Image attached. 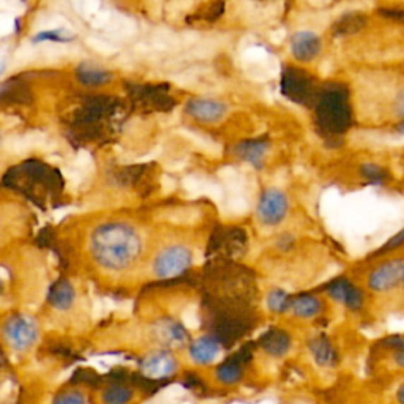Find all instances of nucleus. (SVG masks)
<instances>
[{"instance_id":"nucleus-1","label":"nucleus","mask_w":404,"mask_h":404,"mask_svg":"<svg viewBox=\"0 0 404 404\" xmlns=\"http://www.w3.org/2000/svg\"><path fill=\"white\" fill-rule=\"evenodd\" d=\"M141 237L136 229L126 223L98 226L90 237V251L101 267L119 272L134 264L141 253Z\"/></svg>"},{"instance_id":"nucleus-2","label":"nucleus","mask_w":404,"mask_h":404,"mask_svg":"<svg viewBox=\"0 0 404 404\" xmlns=\"http://www.w3.org/2000/svg\"><path fill=\"white\" fill-rule=\"evenodd\" d=\"M313 111L314 125L324 139H341L354 125L351 92L340 81H330L319 85Z\"/></svg>"},{"instance_id":"nucleus-3","label":"nucleus","mask_w":404,"mask_h":404,"mask_svg":"<svg viewBox=\"0 0 404 404\" xmlns=\"http://www.w3.org/2000/svg\"><path fill=\"white\" fill-rule=\"evenodd\" d=\"M4 185L11 190L21 191L37 204H43L62 193L64 179L56 167L43 161L29 160L11 167L4 176Z\"/></svg>"},{"instance_id":"nucleus-4","label":"nucleus","mask_w":404,"mask_h":404,"mask_svg":"<svg viewBox=\"0 0 404 404\" xmlns=\"http://www.w3.org/2000/svg\"><path fill=\"white\" fill-rule=\"evenodd\" d=\"M120 103L112 97L93 95L85 98L78 109L73 112L70 130L71 139L81 143L103 139L106 134V122L116 117Z\"/></svg>"},{"instance_id":"nucleus-5","label":"nucleus","mask_w":404,"mask_h":404,"mask_svg":"<svg viewBox=\"0 0 404 404\" xmlns=\"http://www.w3.org/2000/svg\"><path fill=\"white\" fill-rule=\"evenodd\" d=\"M280 89L283 97H286L289 101H292V103L305 107H313L319 85L316 78L305 69H300V66H286L281 73Z\"/></svg>"},{"instance_id":"nucleus-6","label":"nucleus","mask_w":404,"mask_h":404,"mask_svg":"<svg viewBox=\"0 0 404 404\" xmlns=\"http://www.w3.org/2000/svg\"><path fill=\"white\" fill-rule=\"evenodd\" d=\"M126 92L131 103L143 111H171L176 106V100L170 95L167 85L153 84H128Z\"/></svg>"},{"instance_id":"nucleus-7","label":"nucleus","mask_w":404,"mask_h":404,"mask_svg":"<svg viewBox=\"0 0 404 404\" xmlns=\"http://www.w3.org/2000/svg\"><path fill=\"white\" fill-rule=\"evenodd\" d=\"M193 262V254L188 248L182 245H172L165 248L153 262V272L160 280L172 281L179 280Z\"/></svg>"},{"instance_id":"nucleus-8","label":"nucleus","mask_w":404,"mask_h":404,"mask_svg":"<svg viewBox=\"0 0 404 404\" xmlns=\"http://www.w3.org/2000/svg\"><path fill=\"white\" fill-rule=\"evenodd\" d=\"M289 212L287 194L280 188H267L258 202V218L266 226H278Z\"/></svg>"},{"instance_id":"nucleus-9","label":"nucleus","mask_w":404,"mask_h":404,"mask_svg":"<svg viewBox=\"0 0 404 404\" xmlns=\"http://www.w3.org/2000/svg\"><path fill=\"white\" fill-rule=\"evenodd\" d=\"M326 294L330 299L341 303L349 311H360L365 305V294L362 289L346 277H338L326 285Z\"/></svg>"},{"instance_id":"nucleus-10","label":"nucleus","mask_w":404,"mask_h":404,"mask_svg":"<svg viewBox=\"0 0 404 404\" xmlns=\"http://www.w3.org/2000/svg\"><path fill=\"white\" fill-rule=\"evenodd\" d=\"M404 259L395 258L384 261L368 275V287L373 292H388L401 283Z\"/></svg>"},{"instance_id":"nucleus-11","label":"nucleus","mask_w":404,"mask_h":404,"mask_svg":"<svg viewBox=\"0 0 404 404\" xmlns=\"http://www.w3.org/2000/svg\"><path fill=\"white\" fill-rule=\"evenodd\" d=\"M246 234L239 227L217 229L208 240V253L223 251L227 258H234L245 251L246 248Z\"/></svg>"},{"instance_id":"nucleus-12","label":"nucleus","mask_w":404,"mask_h":404,"mask_svg":"<svg viewBox=\"0 0 404 404\" xmlns=\"http://www.w3.org/2000/svg\"><path fill=\"white\" fill-rule=\"evenodd\" d=\"M5 336L10 341V345L15 349H27L35 343L38 336V330L35 322L27 316H11V318L5 322Z\"/></svg>"},{"instance_id":"nucleus-13","label":"nucleus","mask_w":404,"mask_h":404,"mask_svg":"<svg viewBox=\"0 0 404 404\" xmlns=\"http://www.w3.org/2000/svg\"><path fill=\"white\" fill-rule=\"evenodd\" d=\"M322 52V38L311 30L295 32L291 37V54L300 64L313 62Z\"/></svg>"},{"instance_id":"nucleus-14","label":"nucleus","mask_w":404,"mask_h":404,"mask_svg":"<svg viewBox=\"0 0 404 404\" xmlns=\"http://www.w3.org/2000/svg\"><path fill=\"white\" fill-rule=\"evenodd\" d=\"M186 112L190 114L193 119L201 120L206 124H213L223 119L227 112V106L221 103L218 100H208V98H196L188 101Z\"/></svg>"},{"instance_id":"nucleus-15","label":"nucleus","mask_w":404,"mask_h":404,"mask_svg":"<svg viewBox=\"0 0 404 404\" xmlns=\"http://www.w3.org/2000/svg\"><path fill=\"white\" fill-rule=\"evenodd\" d=\"M268 149H271V141H268V138L262 136L242 141V143L235 147V153H237L240 160L246 161V163H250L251 166L262 167Z\"/></svg>"},{"instance_id":"nucleus-16","label":"nucleus","mask_w":404,"mask_h":404,"mask_svg":"<svg viewBox=\"0 0 404 404\" xmlns=\"http://www.w3.org/2000/svg\"><path fill=\"white\" fill-rule=\"evenodd\" d=\"M259 346L272 357H283L289 352L292 346V338L286 330L273 327L261 336Z\"/></svg>"},{"instance_id":"nucleus-17","label":"nucleus","mask_w":404,"mask_h":404,"mask_svg":"<svg viewBox=\"0 0 404 404\" xmlns=\"http://www.w3.org/2000/svg\"><path fill=\"white\" fill-rule=\"evenodd\" d=\"M314 362L322 368H333L338 363V351L326 335H318L308 343Z\"/></svg>"},{"instance_id":"nucleus-18","label":"nucleus","mask_w":404,"mask_h":404,"mask_svg":"<svg viewBox=\"0 0 404 404\" xmlns=\"http://www.w3.org/2000/svg\"><path fill=\"white\" fill-rule=\"evenodd\" d=\"M32 101V93L21 79L11 78L0 84V105H27Z\"/></svg>"},{"instance_id":"nucleus-19","label":"nucleus","mask_w":404,"mask_h":404,"mask_svg":"<svg viewBox=\"0 0 404 404\" xmlns=\"http://www.w3.org/2000/svg\"><path fill=\"white\" fill-rule=\"evenodd\" d=\"M291 311L300 319H313L324 311V303L318 295L299 294L297 297H292Z\"/></svg>"},{"instance_id":"nucleus-20","label":"nucleus","mask_w":404,"mask_h":404,"mask_svg":"<svg viewBox=\"0 0 404 404\" xmlns=\"http://www.w3.org/2000/svg\"><path fill=\"white\" fill-rule=\"evenodd\" d=\"M75 297L76 292L71 283L69 280H59L49 289L48 302L56 309H62L64 311V309H69L73 305Z\"/></svg>"},{"instance_id":"nucleus-21","label":"nucleus","mask_w":404,"mask_h":404,"mask_svg":"<svg viewBox=\"0 0 404 404\" xmlns=\"http://www.w3.org/2000/svg\"><path fill=\"white\" fill-rule=\"evenodd\" d=\"M76 76L84 85H90V87L103 85L106 83H109V81L112 79V75L109 71L100 69V66L90 65V64H81L76 70Z\"/></svg>"},{"instance_id":"nucleus-22","label":"nucleus","mask_w":404,"mask_h":404,"mask_svg":"<svg viewBox=\"0 0 404 404\" xmlns=\"http://www.w3.org/2000/svg\"><path fill=\"white\" fill-rule=\"evenodd\" d=\"M152 171V165H134L122 167L117 172V180L120 185L124 186H138L143 184L144 180H149Z\"/></svg>"},{"instance_id":"nucleus-23","label":"nucleus","mask_w":404,"mask_h":404,"mask_svg":"<svg viewBox=\"0 0 404 404\" xmlns=\"http://www.w3.org/2000/svg\"><path fill=\"white\" fill-rule=\"evenodd\" d=\"M220 352V343L213 336H204L193 343L191 357L198 363H210Z\"/></svg>"},{"instance_id":"nucleus-24","label":"nucleus","mask_w":404,"mask_h":404,"mask_svg":"<svg viewBox=\"0 0 404 404\" xmlns=\"http://www.w3.org/2000/svg\"><path fill=\"white\" fill-rule=\"evenodd\" d=\"M365 25H367V18L360 15V13H346V15H343L338 21L335 23L333 35L335 37L354 35V33L360 32Z\"/></svg>"},{"instance_id":"nucleus-25","label":"nucleus","mask_w":404,"mask_h":404,"mask_svg":"<svg viewBox=\"0 0 404 404\" xmlns=\"http://www.w3.org/2000/svg\"><path fill=\"white\" fill-rule=\"evenodd\" d=\"M359 174L368 185H373V186H384L390 177L386 167L378 163H373V161L362 163L359 167Z\"/></svg>"},{"instance_id":"nucleus-26","label":"nucleus","mask_w":404,"mask_h":404,"mask_svg":"<svg viewBox=\"0 0 404 404\" xmlns=\"http://www.w3.org/2000/svg\"><path fill=\"white\" fill-rule=\"evenodd\" d=\"M242 373H244V363H242L235 355H232L231 359H227L225 363H221L220 368L217 369L218 379L225 384L237 382L242 378Z\"/></svg>"},{"instance_id":"nucleus-27","label":"nucleus","mask_w":404,"mask_h":404,"mask_svg":"<svg viewBox=\"0 0 404 404\" xmlns=\"http://www.w3.org/2000/svg\"><path fill=\"white\" fill-rule=\"evenodd\" d=\"M291 303L292 297L286 291H283V289H272L267 295V307L272 313H286L287 309H291Z\"/></svg>"},{"instance_id":"nucleus-28","label":"nucleus","mask_w":404,"mask_h":404,"mask_svg":"<svg viewBox=\"0 0 404 404\" xmlns=\"http://www.w3.org/2000/svg\"><path fill=\"white\" fill-rule=\"evenodd\" d=\"M144 368L152 373H167L176 368V362L167 354H155L144 362Z\"/></svg>"},{"instance_id":"nucleus-29","label":"nucleus","mask_w":404,"mask_h":404,"mask_svg":"<svg viewBox=\"0 0 404 404\" xmlns=\"http://www.w3.org/2000/svg\"><path fill=\"white\" fill-rule=\"evenodd\" d=\"M161 330H163L165 338L170 343H182V341L186 340L185 328L179 326L177 322H172V321L166 322V324L161 327Z\"/></svg>"},{"instance_id":"nucleus-30","label":"nucleus","mask_w":404,"mask_h":404,"mask_svg":"<svg viewBox=\"0 0 404 404\" xmlns=\"http://www.w3.org/2000/svg\"><path fill=\"white\" fill-rule=\"evenodd\" d=\"M225 11V4H212L208 5L204 11H199L198 15H194V19H202V21H215L218 19Z\"/></svg>"},{"instance_id":"nucleus-31","label":"nucleus","mask_w":404,"mask_h":404,"mask_svg":"<svg viewBox=\"0 0 404 404\" xmlns=\"http://www.w3.org/2000/svg\"><path fill=\"white\" fill-rule=\"evenodd\" d=\"M403 245H404V227L401 229V231L396 232L393 237H390L386 244H384V246L378 251V254L390 253V251H393V250H396V248H400Z\"/></svg>"},{"instance_id":"nucleus-32","label":"nucleus","mask_w":404,"mask_h":404,"mask_svg":"<svg viewBox=\"0 0 404 404\" xmlns=\"http://www.w3.org/2000/svg\"><path fill=\"white\" fill-rule=\"evenodd\" d=\"M294 244H295V240H294V237H292L291 234H283V235H280V237H278L277 246L283 251H289L294 246Z\"/></svg>"},{"instance_id":"nucleus-33","label":"nucleus","mask_w":404,"mask_h":404,"mask_svg":"<svg viewBox=\"0 0 404 404\" xmlns=\"http://www.w3.org/2000/svg\"><path fill=\"white\" fill-rule=\"evenodd\" d=\"M379 13L382 16L390 18V19H400V21H404V8H381Z\"/></svg>"},{"instance_id":"nucleus-34","label":"nucleus","mask_w":404,"mask_h":404,"mask_svg":"<svg viewBox=\"0 0 404 404\" xmlns=\"http://www.w3.org/2000/svg\"><path fill=\"white\" fill-rule=\"evenodd\" d=\"M393 109H395L396 117H400L404 120V87L398 92V95H396V98H395Z\"/></svg>"},{"instance_id":"nucleus-35","label":"nucleus","mask_w":404,"mask_h":404,"mask_svg":"<svg viewBox=\"0 0 404 404\" xmlns=\"http://www.w3.org/2000/svg\"><path fill=\"white\" fill-rule=\"evenodd\" d=\"M42 40H57V42H66L69 37H62L60 35V32H46V33H42V35H38L35 38V42H42Z\"/></svg>"},{"instance_id":"nucleus-36","label":"nucleus","mask_w":404,"mask_h":404,"mask_svg":"<svg viewBox=\"0 0 404 404\" xmlns=\"http://www.w3.org/2000/svg\"><path fill=\"white\" fill-rule=\"evenodd\" d=\"M393 360L400 368H404V349H398V351H395Z\"/></svg>"},{"instance_id":"nucleus-37","label":"nucleus","mask_w":404,"mask_h":404,"mask_svg":"<svg viewBox=\"0 0 404 404\" xmlns=\"http://www.w3.org/2000/svg\"><path fill=\"white\" fill-rule=\"evenodd\" d=\"M396 400H398L400 404H404V384L398 388V392H396Z\"/></svg>"},{"instance_id":"nucleus-38","label":"nucleus","mask_w":404,"mask_h":404,"mask_svg":"<svg viewBox=\"0 0 404 404\" xmlns=\"http://www.w3.org/2000/svg\"><path fill=\"white\" fill-rule=\"evenodd\" d=\"M395 130L398 131V133L401 134V136H404V120H401V122L395 126Z\"/></svg>"},{"instance_id":"nucleus-39","label":"nucleus","mask_w":404,"mask_h":404,"mask_svg":"<svg viewBox=\"0 0 404 404\" xmlns=\"http://www.w3.org/2000/svg\"><path fill=\"white\" fill-rule=\"evenodd\" d=\"M401 285L404 286V271H403V278H401Z\"/></svg>"},{"instance_id":"nucleus-40","label":"nucleus","mask_w":404,"mask_h":404,"mask_svg":"<svg viewBox=\"0 0 404 404\" xmlns=\"http://www.w3.org/2000/svg\"><path fill=\"white\" fill-rule=\"evenodd\" d=\"M0 292H2V283H0Z\"/></svg>"}]
</instances>
